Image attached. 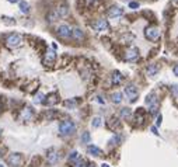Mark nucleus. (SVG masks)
I'll list each match as a JSON object with an SVG mask.
<instances>
[{"label": "nucleus", "mask_w": 178, "mask_h": 167, "mask_svg": "<svg viewBox=\"0 0 178 167\" xmlns=\"http://www.w3.org/2000/svg\"><path fill=\"white\" fill-rule=\"evenodd\" d=\"M76 131V125H74V122L70 120H66V121H62L59 125V134L62 135V136H69V135H72L73 132Z\"/></svg>", "instance_id": "1"}, {"label": "nucleus", "mask_w": 178, "mask_h": 167, "mask_svg": "<svg viewBox=\"0 0 178 167\" xmlns=\"http://www.w3.org/2000/svg\"><path fill=\"white\" fill-rule=\"evenodd\" d=\"M21 42H23V37H21L20 34H10V35H7L6 37V45L9 48H17L20 47Z\"/></svg>", "instance_id": "2"}, {"label": "nucleus", "mask_w": 178, "mask_h": 167, "mask_svg": "<svg viewBox=\"0 0 178 167\" xmlns=\"http://www.w3.org/2000/svg\"><path fill=\"white\" fill-rule=\"evenodd\" d=\"M145 37L150 41H157L160 38V30L156 27H147L145 30Z\"/></svg>", "instance_id": "3"}, {"label": "nucleus", "mask_w": 178, "mask_h": 167, "mask_svg": "<svg viewBox=\"0 0 178 167\" xmlns=\"http://www.w3.org/2000/svg\"><path fill=\"white\" fill-rule=\"evenodd\" d=\"M125 94H126V97L129 98L131 103H135L139 93H138V89H136L133 84H128V86L125 87Z\"/></svg>", "instance_id": "4"}, {"label": "nucleus", "mask_w": 178, "mask_h": 167, "mask_svg": "<svg viewBox=\"0 0 178 167\" xmlns=\"http://www.w3.org/2000/svg\"><path fill=\"white\" fill-rule=\"evenodd\" d=\"M58 35L63 40H67V38L72 37V28L67 25V24H62L58 27Z\"/></svg>", "instance_id": "5"}, {"label": "nucleus", "mask_w": 178, "mask_h": 167, "mask_svg": "<svg viewBox=\"0 0 178 167\" xmlns=\"http://www.w3.org/2000/svg\"><path fill=\"white\" fill-rule=\"evenodd\" d=\"M139 58V49L136 47H131L126 49L125 52V60H129V62H132V60H136Z\"/></svg>", "instance_id": "6"}, {"label": "nucleus", "mask_w": 178, "mask_h": 167, "mask_svg": "<svg viewBox=\"0 0 178 167\" xmlns=\"http://www.w3.org/2000/svg\"><path fill=\"white\" fill-rule=\"evenodd\" d=\"M93 28L96 31H107L109 28L108 21L104 20V18H100V20H96L93 23Z\"/></svg>", "instance_id": "7"}, {"label": "nucleus", "mask_w": 178, "mask_h": 167, "mask_svg": "<svg viewBox=\"0 0 178 167\" xmlns=\"http://www.w3.org/2000/svg\"><path fill=\"white\" fill-rule=\"evenodd\" d=\"M21 160H23V159H21L20 153H13L7 157V161H9V164H10L11 167H18L21 164Z\"/></svg>", "instance_id": "8"}, {"label": "nucleus", "mask_w": 178, "mask_h": 167, "mask_svg": "<svg viewBox=\"0 0 178 167\" xmlns=\"http://www.w3.org/2000/svg\"><path fill=\"white\" fill-rule=\"evenodd\" d=\"M122 14H123V10L119 6H112L108 9V17H111V18H118Z\"/></svg>", "instance_id": "9"}, {"label": "nucleus", "mask_w": 178, "mask_h": 167, "mask_svg": "<svg viewBox=\"0 0 178 167\" xmlns=\"http://www.w3.org/2000/svg\"><path fill=\"white\" fill-rule=\"evenodd\" d=\"M56 59V54L53 49H48L45 54V58H44V63L45 65H52Z\"/></svg>", "instance_id": "10"}, {"label": "nucleus", "mask_w": 178, "mask_h": 167, "mask_svg": "<svg viewBox=\"0 0 178 167\" xmlns=\"http://www.w3.org/2000/svg\"><path fill=\"white\" fill-rule=\"evenodd\" d=\"M58 160H59V154H58V152L56 150H51L49 153H48V156H46V161H48V164H56L58 163Z\"/></svg>", "instance_id": "11"}, {"label": "nucleus", "mask_w": 178, "mask_h": 167, "mask_svg": "<svg viewBox=\"0 0 178 167\" xmlns=\"http://www.w3.org/2000/svg\"><path fill=\"white\" fill-rule=\"evenodd\" d=\"M122 80H123L122 73L118 72V70H115V72L112 73V76H111V83L114 84V86H118V84L122 83Z\"/></svg>", "instance_id": "12"}, {"label": "nucleus", "mask_w": 178, "mask_h": 167, "mask_svg": "<svg viewBox=\"0 0 178 167\" xmlns=\"http://www.w3.org/2000/svg\"><path fill=\"white\" fill-rule=\"evenodd\" d=\"M156 104H158L157 96H156V93H150L147 97H146V105L150 108V107H153V105H156Z\"/></svg>", "instance_id": "13"}, {"label": "nucleus", "mask_w": 178, "mask_h": 167, "mask_svg": "<svg viewBox=\"0 0 178 167\" xmlns=\"http://www.w3.org/2000/svg\"><path fill=\"white\" fill-rule=\"evenodd\" d=\"M34 117V111L32 108L30 107H27L23 110V112H21V120L23 121H31V118Z\"/></svg>", "instance_id": "14"}, {"label": "nucleus", "mask_w": 178, "mask_h": 167, "mask_svg": "<svg viewBox=\"0 0 178 167\" xmlns=\"http://www.w3.org/2000/svg\"><path fill=\"white\" fill-rule=\"evenodd\" d=\"M55 11L58 13V16H59V18H62V17H66L67 14H69V9H67L66 4H60L58 9H55Z\"/></svg>", "instance_id": "15"}, {"label": "nucleus", "mask_w": 178, "mask_h": 167, "mask_svg": "<svg viewBox=\"0 0 178 167\" xmlns=\"http://www.w3.org/2000/svg\"><path fill=\"white\" fill-rule=\"evenodd\" d=\"M72 35H73V38L74 40H77V41H81L83 38H84V32H83V30H80L79 27H74L72 30Z\"/></svg>", "instance_id": "16"}, {"label": "nucleus", "mask_w": 178, "mask_h": 167, "mask_svg": "<svg viewBox=\"0 0 178 167\" xmlns=\"http://www.w3.org/2000/svg\"><path fill=\"white\" fill-rule=\"evenodd\" d=\"M87 152H89L90 154H93V156H101L102 154L101 149L97 147V146H94V145H89V146H87Z\"/></svg>", "instance_id": "17"}, {"label": "nucleus", "mask_w": 178, "mask_h": 167, "mask_svg": "<svg viewBox=\"0 0 178 167\" xmlns=\"http://www.w3.org/2000/svg\"><path fill=\"white\" fill-rule=\"evenodd\" d=\"M45 104H48V105H53V104L58 103V96L56 94H49L48 97H45V101H44Z\"/></svg>", "instance_id": "18"}, {"label": "nucleus", "mask_w": 178, "mask_h": 167, "mask_svg": "<svg viewBox=\"0 0 178 167\" xmlns=\"http://www.w3.org/2000/svg\"><path fill=\"white\" fill-rule=\"evenodd\" d=\"M146 72H147L149 76H154L156 73L158 72V66L156 63H152V65H149L147 69H146Z\"/></svg>", "instance_id": "19"}, {"label": "nucleus", "mask_w": 178, "mask_h": 167, "mask_svg": "<svg viewBox=\"0 0 178 167\" xmlns=\"http://www.w3.org/2000/svg\"><path fill=\"white\" fill-rule=\"evenodd\" d=\"M119 127V120L116 117H111V120L108 121V128L109 129H115Z\"/></svg>", "instance_id": "20"}, {"label": "nucleus", "mask_w": 178, "mask_h": 167, "mask_svg": "<svg viewBox=\"0 0 178 167\" xmlns=\"http://www.w3.org/2000/svg\"><path fill=\"white\" fill-rule=\"evenodd\" d=\"M111 100H112V103L119 104L121 101H122V94L119 93V91H115V93H112V94H111Z\"/></svg>", "instance_id": "21"}, {"label": "nucleus", "mask_w": 178, "mask_h": 167, "mask_svg": "<svg viewBox=\"0 0 178 167\" xmlns=\"http://www.w3.org/2000/svg\"><path fill=\"white\" fill-rule=\"evenodd\" d=\"M46 20L49 21V23H53V21L59 20V16H58V13H56L55 10H52V11H49V13H48V16H46Z\"/></svg>", "instance_id": "22"}, {"label": "nucleus", "mask_w": 178, "mask_h": 167, "mask_svg": "<svg viewBox=\"0 0 178 167\" xmlns=\"http://www.w3.org/2000/svg\"><path fill=\"white\" fill-rule=\"evenodd\" d=\"M131 115H132V110L131 108H122L121 110V118H123V120H129L131 118Z\"/></svg>", "instance_id": "23"}, {"label": "nucleus", "mask_w": 178, "mask_h": 167, "mask_svg": "<svg viewBox=\"0 0 178 167\" xmlns=\"http://www.w3.org/2000/svg\"><path fill=\"white\" fill-rule=\"evenodd\" d=\"M20 10L23 11L24 14H28L30 13V4L27 3V2H24V0H20Z\"/></svg>", "instance_id": "24"}, {"label": "nucleus", "mask_w": 178, "mask_h": 167, "mask_svg": "<svg viewBox=\"0 0 178 167\" xmlns=\"http://www.w3.org/2000/svg\"><path fill=\"white\" fill-rule=\"evenodd\" d=\"M91 125L94 128H98L100 125H101V118L100 117H96V118H93V122H91Z\"/></svg>", "instance_id": "25"}, {"label": "nucleus", "mask_w": 178, "mask_h": 167, "mask_svg": "<svg viewBox=\"0 0 178 167\" xmlns=\"http://www.w3.org/2000/svg\"><path fill=\"white\" fill-rule=\"evenodd\" d=\"M90 139H91V138H90V132H84L81 136V142L83 143H89Z\"/></svg>", "instance_id": "26"}, {"label": "nucleus", "mask_w": 178, "mask_h": 167, "mask_svg": "<svg viewBox=\"0 0 178 167\" xmlns=\"http://www.w3.org/2000/svg\"><path fill=\"white\" fill-rule=\"evenodd\" d=\"M45 97H46L45 94L40 93V94H38V96L35 97V100H34V101H35V103H38V104H40V103H44V101H45Z\"/></svg>", "instance_id": "27"}, {"label": "nucleus", "mask_w": 178, "mask_h": 167, "mask_svg": "<svg viewBox=\"0 0 178 167\" xmlns=\"http://www.w3.org/2000/svg\"><path fill=\"white\" fill-rule=\"evenodd\" d=\"M87 166V163L83 159H77L76 161H74V167H86Z\"/></svg>", "instance_id": "28"}, {"label": "nucleus", "mask_w": 178, "mask_h": 167, "mask_svg": "<svg viewBox=\"0 0 178 167\" xmlns=\"http://www.w3.org/2000/svg\"><path fill=\"white\" fill-rule=\"evenodd\" d=\"M77 159H79V153L77 152H72L69 156V161H76Z\"/></svg>", "instance_id": "29"}, {"label": "nucleus", "mask_w": 178, "mask_h": 167, "mask_svg": "<svg viewBox=\"0 0 178 167\" xmlns=\"http://www.w3.org/2000/svg\"><path fill=\"white\" fill-rule=\"evenodd\" d=\"M66 107H70V108H73V107H76V104H77V101H74V100H72V101H66Z\"/></svg>", "instance_id": "30"}, {"label": "nucleus", "mask_w": 178, "mask_h": 167, "mask_svg": "<svg viewBox=\"0 0 178 167\" xmlns=\"http://www.w3.org/2000/svg\"><path fill=\"white\" fill-rule=\"evenodd\" d=\"M171 91H172V94H174L175 97H178V86H172L171 87Z\"/></svg>", "instance_id": "31"}, {"label": "nucleus", "mask_w": 178, "mask_h": 167, "mask_svg": "<svg viewBox=\"0 0 178 167\" xmlns=\"http://www.w3.org/2000/svg\"><path fill=\"white\" fill-rule=\"evenodd\" d=\"M129 7H131V9H138L139 3H136V2H131V3H129Z\"/></svg>", "instance_id": "32"}, {"label": "nucleus", "mask_w": 178, "mask_h": 167, "mask_svg": "<svg viewBox=\"0 0 178 167\" xmlns=\"http://www.w3.org/2000/svg\"><path fill=\"white\" fill-rule=\"evenodd\" d=\"M161 120H163V117H161V115H158L157 121H156V125H161Z\"/></svg>", "instance_id": "33"}, {"label": "nucleus", "mask_w": 178, "mask_h": 167, "mask_svg": "<svg viewBox=\"0 0 178 167\" xmlns=\"http://www.w3.org/2000/svg\"><path fill=\"white\" fill-rule=\"evenodd\" d=\"M172 72H174V74H175V76H178V65H175V66H174Z\"/></svg>", "instance_id": "34"}, {"label": "nucleus", "mask_w": 178, "mask_h": 167, "mask_svg": "<svg viewBox=\"0 0 178 167\" xmlns=\"http://www.w3.org/2000/svg\"><path fill=\"white\" fill-rule=\"evenodd\" d=\"M94 2H97V0H86V3L89 4V6H91V4L94 3Z\"/></svg>", "instance_id": "35"}, {"label": "nucleus", "mask_w": 178, "mask_h": 167, "mask_svg": "<svg viewBox=\"0 0 178 167\" xmlns=\"http://www.w3.org/2000/svg\"><path fill=\"white\" fill-rule=\"evenodd\" d=\"M7 2H10V3H20V0H7Z\"/></svg>", "instance_id": "36"}, {"label": "nucleus", "mask_w": 178, "mask_h": 167, "mask_svg": "<svg viewBox=\"0 0 178 167\" xmlns=\"http://www.w3.org/2000/svg\"><path fill=\"white\" fill-rule=\"evenodd\" d=\"M86 167H97V166H96V164H94V163H89Z\"/></svg>", "instance_id": "37"}, {"label": "nucleus", "mask_w": 178, "mask_h": 167, "mask_svg": "<svg viewBox=\"0 0 178 167\" xmlns=\"http://www.w3.org/2000/svg\"><path fill=\"white\" fill-rule=\"evenodd\" d=\"M152 132H153V134H156V135H158V132H157V131H156V128H154V127L152 128Z\"/></svg>", "instance_id": "38"}, {"label": "nucleus", "mask_w": 178, "mask_h": 167, "mask_svg": "<svg viewBox=\"0 0 178 167\" xmlns=\"http://www.w3.org/2000/svg\"><path fill=\"white\" fill-rule=\"evenodd\" d=\"M101 167H109V166H108V164H105V163H104V164H102Z\"/></svg>", "instance_id": "39"}, {"label": "nucleus", "mask_w": 178, "mask_h": 167, "mask_svg": "<svg viewBox=\"0 0 178 167\" xmlns=\"http://www.w3.org/2000/svg\"><path fill=\"white\" fill-rule=\"evenodd\" d=\"M0 108H2V104H0Z\"/></svg>", "instance_id": "40"}, {"label": "nucleus", "mask_w": 178, "mask_h": 167, "mask_svg": "<svg viewBox=\"0 0 178 167\" xmlns=\"http://www.w3.org/2000/svg\"><path fill=\"white\" fill-rule=\"evenodd\" d=\"M0 167H3V166H2V164H0Z\"/></svg>", "instance_id": "41"}, {"label": "nucleus", "mask_w": 178, "mask_h": 167, "mask_svg": "<svg viewBox=\"0 0 178 167\" xmlns=\"http://www.w3.org/2000/svg\"><path fill=\"white\" fill-rule=\"evenodd\" d=\"M0 132H2V131H0Z\"/></svg>", "instance_id": "42"}]
</instances>
